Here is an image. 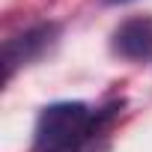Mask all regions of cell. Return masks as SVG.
Returning a JSON list of instances; mask_svg holds the SVG:
<instances>
[{"mask_svg":"<svg viewBox=\"0 0 152 152\" xmlns=\"http://www.w3.org/2000/svg\"><path fill=\"white\" fill-rule=\"evenodd\" d=\"M93 131V113L81 102H60L42 110L36 122L39 152H72Z\"/></svg>","mask_w":152,"mask_h":152,"instance_id":"obj_1","label":"cell"},{"mask_svg":"<svg viewBox=\"0 0 152 152\" xmlns=\"http://www.w3.org/2000/svg\"><path fill=\"white\" fill-rule=\"evenodd\" d=\"M116 51L122 57H131V60H140L152 51V18L149 15H140V18H131L125 21L119 30H116Z\"/></svg>","mask_w":152,"mask_h":152,"instance_id":"obj_2","label":"cell"},{"mask_svg":"<svg viewBox=\"0 0 152 152\" xmlns=\"http://www.w3.org/2000/svg\"><path fill=\"white\" fill-rule=\"evenodd\" d=\"M110 3H125V0H110Z\"/></svg>","mask_w":152,"mask_h":152,"instance_id":"obj_3","label":"cell"}]
</instances>
